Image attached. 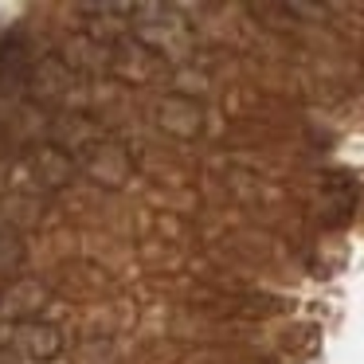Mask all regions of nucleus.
Instances as JSON below:
<instances>
[{
	"label": "nucleus",
	"instance_id": "obj_1",
	"mask_svg": "<svg viewBox=\"0 0 364 364\" xmlns=\"http://www.w3.org/2000/svg\"><path fill=\"white\" fill-rule=\"evenodd\" d=\"M28 75H32V51H28V40L20 32H9L4 40H0V95L24 90Z\"/></svg>",
	"mask_w": 364,
	"mask_h": 364
},
{
	"label": "nucleus",
	"instance_id": "obj_2",
	"mask_svg": "<svg viewBox=\"0 0 364 364\" xmlns=\"http://www.w3.org/2000/svg\"><path fill=\"white\" fill-rule=\"evenodd\" d=\"M9 348H12V353H20L28 364H32V360H51V356L63 348V337H59L51 325H20L16 337L9 341Z\"/></svg>",
	"mask_w": 364,
	"mask_h": 364
},
{
	"label": "nucleus",
	"instance_id": "obj_3",
	"mask_svg": "<svg viewBox=\"0 0 364 364\" xmlns=\"http://www.w3.org/2000/svg\"><path fill=\"white\" fill-rule=\"evenodd\" d=\"M20 259H24V251H20V243L12 235H0V274H9V270L20 267Z\"/></svg>",
	"mask_w": 364,
	"mask_h": 364
}]
</instances>
